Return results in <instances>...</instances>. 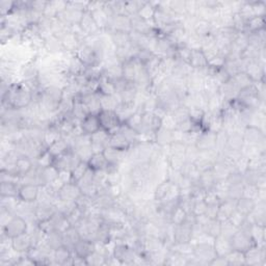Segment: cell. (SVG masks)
I'll return each instance as SVG.
<instances>
[{"label": "cell", "mask_w": 266, "mask_h": 266, "mask_svg": "<svg viewBox=\"0 0 266 266\" xmlns=\"http://www.w3.org/2000/svg\"><path fill=\"white\" fill-rule=\"evenodd\" d=\"M34 103V93L26 83H13L3 95V104L10 108L25 109Z\"/></svg>", "instance_id": "obj_1"}, {"label": "cell", "mask_w": 266, "mask_h": 266, "mask_svg": "<svg viewBox=\"0 0 266 266\" xmlns=\"http://www.w3.org/2000/svg\"><path fill=\"white\" fill-rule=\"evenodd\" d=\"M3 232L5 237L9 240L18 237V236L28 232L27 220L23 216L14 215L4 225Z\"/></svg>", "instance_id": "obj_2"}, {"label": "cell", "mask_w": 266, "mask_h": 266, "mask_svg": "<svg viewBox=\"0 0 266 266\" xmlns=\"http://www.w3.org/2000/svg\"><path fill=\"white\" fill-rule=\"evenodd\" d=\"M101 129L105 130L109 135L116 132L123 124L115 110H104L102 109L98 113Z\"/></svg>", "instance_id": "obj_3"}, {"label": "cell", "mask_w": 266, "mask_h": 266, "mask_svg": "<svg viewBox=\"0 0 266 266\" xmlns=\"http://www.w3.org/2000/svg\"><path fill=\"white\" fill-rule=\"evenodd\" d=\"M194 256L202 263V265H209L210 261L216 257L213 242L210 243L208 241H198L195 243Z\"/></svg>", "instance_id": "obj_4"}, {"label": "cell", "mask_w": 266, "mask_h": 266, "mask_svg": "<svg viewBox=\"0 0 266 266\" xmlns=\"http://www.w3.org/2000/svg\"><path fill=\"white\" fill-rule=\"evenodd\" d=\"M112 256L119 260L121 264H135L138 254L132 246L124 242H119L115 243L112 248Z\"/></svg>", "instance_id": "obj_5"}, {"label": "cell", "mask_w": 266, "mask_h": 266, "mask_svg": "<svg viewBox=\"0 0 266 266\" xmlns=\"http://www.w3.org/2000/svg\"><path fill=\"white\" fill-rule=\"evenodd\" d=\"M81 196V189L74 182L63 184L57 190V200L66 203H75Z\"/></svg>", "instance_id": "obj_6"}, {"label": "cell", "mask_w": 266, "mask_h": 266, "mask_svg": "<svg viewBox=\"0 0 266 266\" xmlns=\"http://www.w3.org/2000/svg\"><path fill=\"white\" fill-rule=\"evenodd\" d=\"M34 168H35V165H34L32 157L26 154H22V155L17 156L16 160H15L14 162V168L9 172L16 175L18 178L23 179L34 170Z\"/></svg>", "instance_id": "obj_7"}, {"label": "cell", "mask_w": 266, "mask_h": 266, "mask_svg": "<svg viewBox=\"0 0 266 266\" xmlns=\"http://www.w3.org/2000/svg\"><path fill=\"white\" fill-rule=\"evenodd\" d=\"M231 243L234 250H238L241 253H245L252 246L257 245L248 232L239 229L232 236Z\"/></svg>", "instance_id": "obj_8"}, {"label": "cell", "mask_w": 266, "mask_h": 266, "mask_svg": "<svg viewBox=\"0 0 266 266\" xmlns=\"http://www.w3.org/2000/svg\"><path fill=\"white\" fill-rule=\"evenodd\" d=\"M242 136L244 144L247 146H265V132L258 127L246 126L242 131Z\"/></svg>", "instance_id": "obj_9"}, {"label": "cell", "mask_w": 266, "mask_h": 266, "mask_svg": "<svg viewBox=\"0 0 266 266\" xmlns=\"http://www.w3.org/2000/svg\"><path fill=\"white\" fill-rule=\"evenodd\" d=\"M41 186L35 183H24L20 185L18 200L23 203H35L41 195Z\"/></svg>", "instance_id": "obj_10"}, {"label": "cell", "mask_w": 266, "mask_h": 266, "mask_svg": "<svg viewBox=\"0 0 266 266\" xmlns=\"http://www.w3.org/2000/svg\"><path fill=\"white\" fill-rule=\"evenodd\" d=\"M266 246L254 245L244 253L245 265L260 266L266 263Z\"/></svg>", "instance_id": "obj_11"}, {"label": "cell", "mask_w": 266, "mask_h": 266, "mask_svg": "<svg viewBox=\"0 0 266 266\" xmlns=\"http://www.w3.org/2000/svg\"><path fill=\"white\" fill-rule=\"evenodd\" d=\"M79 28L81 33L83 34V36L87 39V38H93V37H97L98 33H100V28L98 27L97 23L95 22L93 16H92V13L90 11H85L83 16L81 18V21L79 23Z\"/></svg>", "instance_id": "obj_12"}, {"label": "cell", "mask_w": 266, "mask_h": 266, "mask_svg": "<svg viewBox=\"0 0 266 266\" xmlns=\"http://www.w3.org/2000/svg\"><path fill=\"white\" fill-rule=\"evenodd\" d=\"M217 133L212 131H202L197 138L195 146L200 152L216 150Z\"/></svg>", "instance_id": "obj_13"}, {"label": "cell", "mask_w": 266, "mask_h": 266, "mask_svg": "<svg viewBox=\"0 0 266 266\" xmlns=\"http://www.w3.org/2000/svg\"><path fill=\"white\" fill-rule=\"evenodd\" d=\"M193 226L187 221H183L180 225L174 226V244L175 243H187L193 240Z\"/></svg>", "instance_id": "obj_14"}, {"label": "cell", "mask_w": 266, "mask_h": 266, "mask_svg": "<svg viewBox=\"0 0 266 266\" xmlns=\"http://www.w3.org/2000/svg\"><path fill=\"white\" fill-rule=\"evenodd\" d=\"M131 21L130 17L127 16L125 14L122 15H116L113 16L108 24L107 31L108 33L112 32H121V33H131Z\"/></svg>", "instance_id": "obj_15"}, {"label": "cell", "mask_w": 266, "mask_h": 266, "mask_svg": "<svg viewBox=\"0 0 266 266\" xmlns=\"http://www.w3.org/2000/svg\"><path fill=\"white\" fill-rule=\"evenodd\" d=\"M34 246L32 235L28 232L11 239V247L17 254H26Z\"/></svg>", "instance_id": "obj_16"}, {"label": "cell", "mask_w": 266, "mask_h": 266, "mask_svg": "<svg viewBox=\"0 0 266 266\" xmlns=\"http://www.w3.org/2000/svg\"><path fill=\"white\" fill-rule=\"evenodd\" d=\"M57 211L55 203L41 202L35 206V220L36 223H40L43 220L50 219L54 213Z\"/></svg>", "instance_id": "obj_17"}, {"label": "cell", "mask_w": 266, "mask_h": 266, "mask_svg": "<svg viewBox=\"0 0 266 266\" xmlns=\"http://www.w3.org/2000/svg\"><path fill=\"white\" fill-rule=\"evenodd\" d=\"M79 127H80L82 135L90 136V137L93 136L94 133L98 132L101 129V125H100L98 114L88 113L86 116H84L83 119L80 121Z\"/></svg>", "instance_id": "obj_18"}, {"label": "cell", "mask_w": 266, "mask_h": 266, "mask_svg": "<svg viewBox=\"0 0 266 266\" xmlns=\"http://www.w3.org/2000/svg\"><path fill=\"white\" fill-rule=\"evenodd\" d=\"M95 250H96V242L94 240L81 238L80 240H78V242L75 245H74L72 252L73 255L78 256L86 260V258L90 257Z\"/></svg>", "instance_id": "obj_19"}, {"label": "cell", "mask_w": 266, "mask_h": 266, "mask_svg": "<svg viewBox=\"0 0 266 266\" xmlns=\"http://www.w3.org/2000/svg\"><path fill=\"white\" fill-rule=\"evenodd\" d=\"M109 139H110L109 133L103 129H100L98 132L91 136V147L93 153L104 151L105 148L109 146Z\"/></svg>", "instance_id": "obj_20"}, {"label": "cell", "mask_w": 266, "mask_h": 266, "mask_svg": "<svg viewBox=\"0 0 266 266\" xmlns=\"http://www.w3.org/2000/svg\"><path fill=\"white\" fill-rule=\"evenodd\" d=\"M244 72L254 83L260 82V81H265L264 80L265 79L264 63H261L259 61L247 62Z\"/></svg>", "instance_id": "obj_21"}, {"label": "cell", "mask_w": 266, "mask_h": 266, "mask_svg": "<svg viewBox=\"0 0 266 266\" xmlns=\"http://www.w3.org/2000/svg\"><path fill=\"white\" fill-rule=\"evenodd\" d=\"M127 153L128 151L116 149V148L111 146H108L107 148H105L104 151H103V154H104L109 166L114 168L120 167L122 162L127 158Z\"/></svg>", "instance_id": "obj_22"}, {"label": "cell", "mask_w": 266, "mask_h": 266, "mask_svg": "<svg viewBox=\"0 0 266 266\" xmlns=\"http://www.w3.org/2000/svg\"><path fill=\"white\" fill-rule=\"evenodd\" d=\"M86 164H87L88 169L96 173L97 172H107V170L110 168L103 152L93 153L90 159L87 160Z\"/></svg>", "instance_id": "obj_23"}, {"label": "cell", "mask_w": 266, "mask_h": 266, "mask_svg": "<svg viewBox=\"0 0 266 266\" xmlns=\"http://www.w3.org/2000/svg\"><path fill=\"white\" fill-rule=\"evenodd\" d=\"M213 247L216 253V256L220 257H227L233 250L231 238H228L226 236H223L220 234L213 239Z\"/></svg>", "instance_id": "obj_24"}, {"label": "cell", "mask_w": 266, "mask_h": 266, "mask_svg": "<svg viewBox=\"0 0 266 266\" xmlns=\"http://www.w3.org/2000/svg\"><path fill=\"white\" fill-rule=\"evenodd\" d=\"M244 139L242 136V132L239 131H233L228 133L227 138V145L225 149L234 151V152H240L242 151L244 147ZM224 149V150H225Z\"/></svg>", "instance_id": "obj_25"}, {"label": "cell", "mask_w": 266, "mask_h": 266, "mask_svg": "<svg viewBox=\"0 0 266 266\" xmlns=\"http://www.w3.org/2000/svg\"><path fill=\"white\" fill-rule=\"evenodd\" d=\"M188 65L191 67V69L196 71L208 68V61H207V57L202 48L191 50Z\"/></svg>", "instance_id": "obj_26"}, {"label": "cell", "mask_w": 266, "mask_h": 266, "mask_svg": "<svg viewBox=\"0 0 266 266\" xmlns=\"http://www.w3.org/2000/svg\"><path fill=\"white\" fill-rule=\"evenodd\" d=\"M72 258H73L72 249H70L69 247L65 245L55 248L52 252L53 263L58 264V265L72 264Z\"/></svg>", "instance_id": "obj_27"}, {"label": "cell", "mask_w": 266, "mask_h": 266, "mask_svg": "<svg viewBox=\"0 0 266 266\" xmlns=\"http://www.w3.org/2000/svg\"><path fill=\"white\" fill-rule=\"evenodd\" d=\"M47 150L54 158H56L58 156L67 153L68 151L72 150V148H71V145L69 143V140L65 137H62L61 139H58L53 144H51L47 148Z\"/></svg>", "instance_id": "obj_28"}, {"label": "cell", "mask_w": 266, "mask_h": 266, "mask_svg": "<svg viewBox=\"0 0 266 266\" xmlns=\"http://www.w3.org/2000/svg\"><path fill=\"white\" fill-rule=\"evenodd\" d=\"M154 143L161 149L169 147L173 143V130L161 127L154 133Z\"/></svg>", "instance_id": "obj_29"}, {"label": "cell", "mask_w": 266, "mask_h": 266, "mask_svg": "<svg viewBox=\"0 0 266 266\" xmlns=\"http://www.w3.org/2000/svg\"><path fill=\"white\" fill-rule=\"evenodd\" d=\"M236 209V202L231 201V200H225L221 202L218 206L217 209V214H216V219L218 221H225L230 218L232 213Z\"/></svg>", "instance_id": "obj_30"}, {"label": "cell", "mask_w": 266, "mask_h": 266, "mask_svg": "<svg viewBox=\"0 0 266 266\" xmlns=\"http://www.w3.org/2000/svg\"><path fill=\"white\" fill-rule=\"evenodd\" d=\"M15 181H2L0 196L3 199H18L20 186Z\"/></svg>", "instance_id": "obj_31"}, {"label": "cell", "mask_w": 266, "mask_h": 266, "mask_svg": "<svg viewBox=\"0 0 266 266\" xmlns=\"http://www.w3.org/2000/svg\"><path fill=\"white\" fill-rule=\"evenodd\" d=\"M216 179L214 177V174L212 172L211 169L207 170V171H204V172H201L200 174V177L198 181L196 182L202 189H204L205 191H208V190H211L214 188L215 184H216Z\"/></svg>", "instance_id": "obj_32"}, {"label": "cell", "mask_w": 266, "mask_h": 266, "mask_svg": "<svg viewBox=\"0 0 266 266\" xmlns=\"http://www.w3.org/2000/svg\"><path fill=\"white\" fill-rule=\"evenodd\" d=\"M129 34L128 33H121V32L109 33L110 42L113 45L114 49L126 48V47L131 45V40H130Z\"/></svg>", "instance_id": "obj_33"}, {"label": "cell", "mask_w": 266, "mask_h": 266, "mask_svg": "<svg viewBox=\"0 0 266 266\" xmlns=\"http://www.w3.org/2000/svg\"><path fill=\"white\" fill-rule=\"evenodd\" d=\"M80 239H81V236H80V233L76 227L71 226L69 229H67L63 233L64 245L69 247L70 249H73L74 245H75L78 242V240H80Z\"/></svg>", "instance_id": "obj_34"}, {"label": "cell", "mask_w": 266, "mask_h": 266, "mask_svg": "<svg viewBox=\"0 0 266 266\" xmlns=\"http://www.w3.org/2000/svg\"><path fill=\"white\" fill-rule=\"evenodd\" d=\"M109 146L116 148V149H120L123 151H128L131 147V143L122 135V133L117 130L116 132L110 135L109 139Z\"/></svg>", "instance_id": "obj_35"}, {"label": "cell", "mask_w": 266, "mask_h": 266, "mask_svg": "<svg viewBox=\"0 0 266 266\" xmlns=\"http://www.w3.org/2000/svg\"><path fill=\"white\" fill-rule=\"evenodd\" d=\"M266 229L265 226L261 225H253L250 227L248 233L252 236L253 240L255 243L259 246H265V240H266Z\"/></svg>", "instance_id": "obj_36"}, {"label": "cell", "mask_w": 266, "mask_h": 266, "mask_svg": "<svg viewBox=\"0 0 266 266\" xmlns=\"http://www.w3.org/2000/svg\"><path fill=\"white\" fill-rule=\"evenodd\" d=\"M256 203H257V201H255V200L242 197L238 201H236V210L239 211L243 215L247 216L249 213H252V211L254 210Z\"/></svg>", "instance_id": "obj_37"}, {"label": "cell", "mask_w": 266, "mask_h": 266, "mask_svg": "<svg viewBox=\"0 0 266 266\" xmlns=\"http://www.w3.org/2000/svg\"><path fill=\"white\" fill-rule=\"evenodd\" d=\"M156 9H157V3H144L143 7L141 8L138 14V16L148 22L150 21L153 22Z\"/></svg>", "instance_id": "obj_38"}, {"label": "cell", "mask_w": 266, "mask_h": 266, "mask_svg": "<svg viewBox=\"0 0 266 266\" xmlns=\"http://www.w3.org/2000/svg\"><path fill=\"white\" fill-rule=\"evenodd\" d=\"M262 29H265V17H253L246 22L245 35L258 33Z\"/></svg>", "instance_id": "obj_39"}, {"label": "cell", "mask_w": 266, "mask_h": 266, "mask_svg": "<svg viewBox=\"0 0 266 266\" xmlns=\"http://www.w3.org/2000/svg\"><path fill=\"white\" fill-rule=\"evenodd\" d=\"M100 104L101 110H115L117 106L120 105V100L116 95L111 96H103L100 95Z\"/></svg>", "instance_id": "obj_40"}, {"label": "cell", "mask_w": 266, "mask_h": 266, "mask_svg": "<svg viewBox=\"0 0 266 266\" xmlns=\"http://www.w3.org/2000/svg\"><path fill=\"white\" fill-rule=\"evenodd\" d=\"M124 124H126L128 127L140 135L143 131V112L140 110L136 111L126 122H124Z\"/></svg>", "instance_id": "obj_41"}, {"label": "cell", "mask_w": 266, "mask_h": 266, "mask_svg": "<svg viewBox=\"0 0 266 266\" xmlns=\"http://www.w3.org/2000/svg\"><path fill=\"white\" fill-rule=\"evenodd\" d=\"M46 244L48 245V247L52 250L60 247L62 245H64V241H63V233L61 232H57L54 231L48 235H46V239H45Z\"/></svg>", "instance_id": "obj_42"}, {"label": "cell", "mask_w": 266, "mask_h": 266, "mask_svg": "<svg viewBox=\"0 0 266 266\" xmlns=\"http://www.w3.org/2000/svg\"><path fill=\"white\" fill-rule=\"evenodd\" d=\"M204 232L211 238H215L220 234V221L217 219H209L208 223L204 226Z\"/></svg>", "instance_id": "obj_43"}, {"label": "cell", "mask_w": 266, "mask_h": 266, "mask_svg": "<svg viewBox=\"0 0 266 266\" xmlns=\"http://www.w3.org/2000/svg\"><path fill=\"white\" fill-rule=\"evenodd\" d=\"M186 215H187V212L184 209H182L180 206H177L176 208L172 211V213L170 214V218H169L170 223L174 226L180 225L185 220Z\"/></svg>", "instance_id": "obj_44"}, {"label": "cell", "mask_w": 266, "mask_h": 266, "mask_svg": "<svg viewBox=\"0 0 266 266\" xmlns=\"http://www.w3.org/2000/svg\"><path fill=\"white\" fill-rule=\"evenodd\" d=\"M167 162L170 169L180 171L184 164L186 162L184 155H168L167 156Z\"/></svg>", "instance_id": "obj_45"}, {"label": "cell", "mask_w": 266, "mask_h": 266, "mask_svg": "<svg viewBox=\"0 0 266 266\" xmlns=\"http://www.w3.org/2000/svg\"><path fill=\"white\" fill-rule=\"evenodd\" d=\"M87 170H88V167H87L86 162L85 161H80L79 164L71 171L72 182L77 183L82 178V177L85 175Z\"/></svg>", "instance_id": "obj_46"}, {"label": "cell", "mask_w": 266, "mask_h": 266, "mask_svg": "<svg viewBox=\"0 0 266 266\" xmlns=\"http://www.w3.org/2000/svg\"><path fill=\"white\" fill-rule=\"evenodd\" d=\"M243 195V184H236V185H229L227 190V199L231 201H238L242 198Z\"/></svg>", "instance_id": "obj_47"}, {"label": "cell", "mask_w": 266, "mask_h": 266, "mask_svg": "<svg viewBox=\"0 0 266 266\" xmlns=\"http://www.w3.org/2000/svg\"><path fill=\"white\" fill-rule=\"evenodd\" d=\"M231 79L236 84V86L239 88V90H242V88L252 85L254 83L252 80H250V78L246 75L245 72H240L238 74H236V75L233 76Z\"/></svg>", "instance_id": "obj_48"}, {"label": "cell", "mask_w": 266, "mask_h": 266, "mask_svg": "<svg viewBox=\"0 0 266 266\" xmlns=\"http://www.w3.org/2000/svg\"><path fill=\"white\" fill-rule=\"evenodd\" d=\"M54 157L48 152V150H44L38 157H37V167L39 168H47L53 165Z\"/></svg>", "instance_id": "obj_49"}, {"label": "cell", "mask_w": 266, "mask_h": 266, "mask_svg": "<svg viewBox=\"0 0 266 266\" xmlns=\"http://www.w3.org/2000/svg\"><path fill=\"white\" fill-rule=\"evenodd\" d=\"M229 266H241L245 265L244 260V253L238 252V250H232V252L227 256Z\"/></svg>", "instance_id": "obj_50"}, {"label": "cell", "mask_w": 266, "mask_h": 266, "mask_svg": "<svg viewBox=\"0 0 266 266\" xmlns=\"http://www.w3.org/2000/svg\"><path fill=\"white\" fill-rule=\"evenodd\" d=\"M238 231L230 220H225L220 223V235L226 236L228 238H232V236Z\"/></svg>", "instance_id": "obj_51"}, {"label": "cell", "mask_w": 266, "mask_h": 266, "mask_svg": "<svg viewBox=\"0 0 266 266\" xmlns=\"http://www.w3.org/2000/svg\"><path fill=\"white\" fill-rule=\"evenodd\" d=\"M260 190L257 186L255 185H250V184H243V195L242 197L247 198V199H252L255 201H258L259 195H260Z\"/></svg>", "instance_id": "obj_52"}, {"label": "cell", "mask_w": 266, "mask_h": 266, "mask_svg": "<svg viewBox=\"0 0 266 266\" xmlns=\"http://www.w3.org/2000/svg\"><path fill=\"white\" fill-rule=\"evenodd\" d=\"M16 11V3L15 2H8V0H3L0 3V13L2 16L5 18L6 16H10Z\"/></svg>", "instance_id": "obj_53"}, {"label": "cell", "mask_w": 266, "mask_h": 266, "mask_svg": "<svg viewBox=\"0 0 266 266\" xmlns=\"http://www.w3.org/2000/svg\"><path fill=\"white\" fill-rule=\"evenodd\" d=\"M200 155V151L198 150V148L195 145H188L186 147L185 150V159L188 162H195Z\"/></svg>", "instance_id": "obj_54"}, {"label": "cell", "mask_w": 266, "mask_h": 266, "mask_svg": "<svg viewBox=\"0 0 266 266\" xmlns=\"http://www.w3.org/2000/svg\"><path fill=\"white\" fill-rule=\"evenodd\" d=\"M246 219V216L243 215L242 213H240L239 211H237L235 209V211L232 213V215L230 216V218L228 220H230L231 223L237 228V229H240L241 226L244 224V221Z\"/></svg>", "instance_id": "obj_55"}, {"label": "cell", "mask_w": 266, "mask_h": 266, "mask_svg": "<svg viewBox=\"0 0 266 266\" xmlns=\"http://www.w3.org/2000/svg\"><path fill=\"white\" fill-rule=\"evenodd\" d=\"M206 208H207V204L204 202V200H200V201H195L194 204V208H193V213L196 216L205 214L206 212Z\"/></svg>", "instance_id": "obj_56"}, {"label": "cell", "mask_w": 266, "mask_h": 266, "mask_svg": "<svg viewBox=\"0 0 266 266\" xmlns=\"http://www.w3.org/2000/svg\"><path fill=\"white\" fill-rule=\"evenodd\" d=\"M209 265H212V266H229V262H228L227 257L216 256L214 259H212L210 261Z\"/></svg>", "instance_id": "obj_57"}]
</instances>
